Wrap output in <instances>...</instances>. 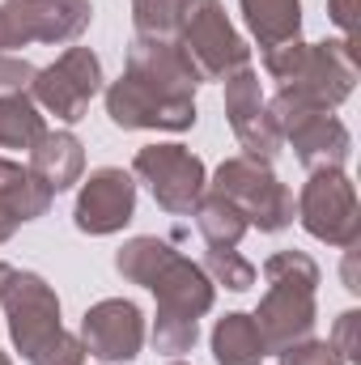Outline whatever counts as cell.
<instances>
[{
    "mask_svg": "<svg viewBox=\"0 0 361 365\" xmlns=\"http://www.w3.org/2000/svg\"><path fill=\"white\" fill-rule=\"evenodd\" d=\"M115 272L128 284H145L158 297L162 319H195L200 323L217 297L208 272L200 264H191L187 255H179L166 238H153V234L128 238L115 251Z\"/></svg>",
    "mask_w": 361,
    "mask_h": 365,
    "instance_id": "6da1fadb",
    "label": "cell"
},
{
    "mask_svg": "<svg viewBox=\"0 0 361 365\" xmlns=\"http://www.w3.org/2000/svg\"><path fill=\"white\" fill-rule=\"evenodd\" d=\"M268 293L260 297V310L251 314L264 349L280 353L298 340H310L319 306H315V289H319V264L306 251H276L264 264Z\"/></svg>",
    "mask_w": 361,
    "mask_h": 365,
    "instance_id": "7a4b0ae2",
    "label": "cell"
},
{
    "mask_svg": "<svg viewBox=\"0 0 361 365\" xmlns=\"http://www.w3.org/2000/svg\"><path fill=\"white\" fill-rule=\"evenodd\" d=\"M264 68L280 90H293L327 110H336L357 86V56L353 43L327 38V43H280L264 51Z\"/></svg>",
    "mask_w": 361,
    "mask_h": 365,
    "instance_id": "3957f363",
    "label": "cell"
},
{
    "mask_svg": "<svg viewBox=\"0 0 361 365\" xmlns=\"http://www.w3.org/2000/svg\"><path fill=\"white\" fill-rule=\"evenodd\" d=\"M268 115L280 140L293 145V153L306 170H345V162L353 153V136L327 106L293 90H276L268 98Z\"/></svg>",
    "mask_w": 361,
    "mask_h": 365,
    "instance_id": "277c9868",
    "label": "cell"
},
{
    "mask_svg": "<svg viewBox=\"0 0 361 365\" xmlns=\"http://www.w3.org/2000/svg\"><path fill=\"white\" fill-rule=\"evenodd\" d=\"M175 47L191 64L195 81H225L230 73L251 68V47L234 30L221 0H191L187 4V17L179 26Z\"/></svg>",
    "mask_w": 361,
    "mask_h": 365,
    "instance_id": "5b68a950",
    "label": "cell"
},
{
    "mask_svg": "<svg viewBox=\"0 0 361 365\" xmlns=\"http://www.w3.org/2000/svg\"><path fill=\"white\" fill-rule=\"evenodd\" d=\"M213 191L225 195L243 217L247 225H255L260 234H280L293 225V191L272 175V166L264 162H251V158H225L213 175Z\"/></svg>",
    "mask_w": 361,
    "mask_h": 365,
    "instance_id": "8992f818",
    "label": "cell"
},
{
    "mask_svg": "<svg viewBox=\"0 0 361 365\" xmlns=\"http://www.w3.org/2000/svg\"><path fill=\"white\" fill-rule=\"evenodd\" d=\"M298 221L310 238L345 251L357 247L361 238V208H357V187L345 170H310L306 187L298 191Z\"/></svg>",
    "mask_w": 361,
    "mask_h": 365,
    "instance_id": "52a82bcc",
    "label": "cell"
},
{
    "mask_svg": "<svg viewBox=\"0 0 361 365\" xmlns=\"http://www.w3.org/2000/svg\"><path fill=\"white\" fill-rule=\"evenodd\" d=\"M0 306H4V319H9V336H13V344L26 361H39L64 336L60 297L39 272L13 268L4 293H0Z\"/></svg>",
    "mask_w": 361,
    "mask_h": 365,
    "instance_id": "ba28073f",
    "label": "cell"
},
{
    "mask_svg": "<svg viewBox=\"0 0 361 365\" xmlns=\"http://www.w3.org/2000/svg\"><path fill=\"white\" fill-rule=\"evenodd\" d=\"M98 90H102V60L90 47H68L56 64L34 73L30 98L39 110L56 115L60 123H81Z\"/></svg>",
    "mask_w": 361,
    "mask_h": 365,
    "instance_id": "9c48e42d",
    "label": "cell"
},
{
    "mask_svg": "<svg viewBox=\"0 0 361 365\" xmlns=\"http://www.w3.org/2000/svg\"><path fill=\"white\" fill-rule=\"evenodd\" d=\"M106 115L123 132H187L195 123V98L166 93L123 73L106 86Z\"/></svg>",
    "mask_w": 361,
    "mask_h": 365,
    "instance_id": "30bf717a",
    "label": "cell"
},
{
    "mask_svg": "<svg viewBox=\"0 0 361 365\" xmlns=\"http://www.w3.org/2000/svg\"><path fill=\"white\" fill-rule=\"evenodd\" d=\"M132 170H136L141 182H149L158 208H166L171 217H191V208L200 204V195L208 187L204 162L183 145H145V149H136Z\"/></svg>",
    "mask_w": 361,
    "mask_h": 365,
    "instance_id": "8fae6325",
    "label": "cell"
},
{
    "mask_svg": "<svg viewBox=\"0 0 361 365\" xmlns=\"http://www.w3.org/2000/svg\"><path fill=\"white\" fill-rule=\"evenodd\" d=\"M93 21L90 0H4L0 26L4 43L30 47V43H77Z\"/></svg>",
    "mask_w": 361,
    "mask_h": 365,
    "instance_id": "7c38bea8",
    "label": "cell"
},
{
    "mask_svg": "<svg viewBox=\"0 0 361 365\" xmlns=\"http://www.w3.org/2000/svg\"><path fill=\"white\" fill-rule=\"evenodd\" d=\"M81 344L98 361H136L145 349V314L128 297H102L81 314Z\"/></svg>",
    "mask_w": 361,
    "mask_h": 365,
    "instance_id": "4fadbf2b",
    "label": "cell"
},
{
    "mask_svg": "<svg viewBox=\"0 0 361 365\" xmlns=\"http://www.w3.org/2000/svg\"><path fill=\"white\" fill-rule=\"evenodd\" d=\"M225 119L243 145V158L272 166V158L280 153V132L268 115V98L260 90V77L251 68H238L225 77Z\"/></svg>",
    "mask_w": 361,
    "mask_h": 365,
    "instance_id": "5bb4252c",
    "label": "cell"
},
{
    "mask_svg": "<svg viewBox=\"0 0 361 365\" xmlns=\"http://www.w3.org/2000/svg\"><path fill=\"white\" fill-rule=\"evenodd\" d=\"M136 212V182L119 166H98L90 179L81 182L77 204H73V225L90 238L119 234Z\"/></svg>",
    "mask_w": 361,
    "mask_h": 365,
    "instance_id": "9a60e30c",
    "label": "cell"
},
{
    "mask_svg": "<svg viewBox=\"0 0 361 365\" xmlns=\"http://www.w3.org/2000/svg\"><path fill=\"white\" fill-rule=\"evenodd\" d=\"M123 73H132V77H141V81H149L166 93H179V98H195V86H200L179 47L158 43V38H132Z\"/></svg>",
    "mask_w": 361,
    "mask_h": 365,
    "instance_id": "2e32d148",
    "label": "cell"
},
{
    "mask_svg": "<svg viewBox=\"0 0 361 365\" xmlns=\"http://www.w3.org/2000/svg\"><path fill=\"white\" fill-rule=\"evenodd\" d=\"M30 170L60 195L73 182H81V175H86V149H81V140L73 132H43L39 145L30 149Z\"/></svg>",
    "mask_w": 361,
    "mask_h": 365,
    "instance_id": "e0dca14e",
    "label": "cell"
},
{
    "mask_svg": "<svg viewBox=\"0 0 361 365\" xmlns=\"http://www.w3.org/2000/svg\"><path fill=\"white\" fill-rule=\"evenodd\" d=\"M51 200H56V191L39 179L30 166H17V162L0 158V208H4L17 225L47 217Z\"/></svg>",
    "mask_w": 361,
    "mask_h": 365,
    "instance_id": "ac0fdd59",
    "label": "cell"
},
{
    "mask_svg": "<svg viewBox=\"0 0 361 365\" xmlns=\"http://www.w3.org/2000/svg\"><path fill=\"white\" fill-rule=\"evenodd\" d=\"M251 38L268 51L302 34V0H238Z\"/></svg>",
    "mask_w": 361,
    "mask_h": 365,
    "instance_id": "d6986e66",
    "label": "cell"
},
{
    "mask_svg": "<svg viewBox=\"0 0 361 365\" xmlns=\"http://www.w3.org/2000/svg\"><path fill=\"white\" fill-rule=\"evenodd\" d=\"M264 357H268V349H264V336L251 314L234 310L213 323V361L217 365H260Z\"/></svg>",
    "mask_w": 361,
    "mask_h": 365,
    "instance_id": "ffe728a7",
    "label": "cell"
},
{
    "mask_svg": "<svg viewBox=\"0 0 361 365\" xmlns=\"http://www.w3.org/2000/svg\"><path fill=\"white\" fill-rule=\"evenodd\" d=\"M191 217H195V230H200L204 247H238L243 234L251 230L247 217H243L225 195H217V191H204L200 204L191 208Z\"/></svg>",
    "mask_w": 361,
    "mask_h": 365,
    "instance_id": "44dd1931",
    "label": "cell"
},
{
    "mask_svg": "<svg viewBox=\"0 0 361 365\" xmlns=\"http://www.w3.org/2000/svg\"><path fill=\"white\" fill-rule=\"evenodd\" d=\"M43 132H47V119L30 93L0 98V149H26L30 153Z\"/></svg>",
    "mask_w": 361,
    "mask_h": 365,
    "instance_id": "7402d4cb",
    "label": "cell"
},
{
    "mask_svg": "<svg viewBox=\"0 0 361 365\" xmlns=\"http://www.w3.org/2000/svg\"><path fill=\"white\" fill-rule=\"evenodd\" d=\"M187 4L191 0H132V30H136V38L175 43L183 17H187Z\"/></svg>",
    "mask_w": 361,
    "mask_h": 365,
    "instance_id": "603a6c76",
    "label": "cell"
},
{
    "mask_svg": "<svg viewBox=\"0 0 361 365\" xmlns=\"http://www.w3.org/2000/svg\"><path fill=\"white\" fill-rule=\"evenodd\" d=\"M213 284H225L234 293H247L255 284V264H247L238 255V247H208L204 251V264H200Z\"/></svg>",
    "mask_w": 361,
    "mask_h": 365,
    "instance_id": "cb8c5ba5",
    "label": "cell"
},
{
    "mask_svg": "<svg viewBox=\"0 0 361 365\" xmlns=\"http://www.w3.org/2000/svg\"><path fill=\"white\" fill-rule=\"evenodd\" d=\"M200 340V323L195 319H162L153 314V349L166 353V357H183L191 353Z\"/></svg>",
    "mask_w": 361,
    "mask_h": 365,
    "instance_id": "d4e9b609",
    "label": "cell"
},
{
    "mask_svg": "<svg viewBox=\"0 0 361 365\" xmlns=\"http://www.w3.org/2000/svg\"><path fill=\"white\" fill-rule=\"evenodd\" d=\"M276 361L280 365H349L336 349H332V340H298V344L280 349Z\"/></svg>",
    "mask_w": 361,
    "mask_h": 365,
    "instance_id": "484cf974",
    "label": "cell"
},
{
    "mask_svg": "<svg viewBox=\"0 0 361 365\" xmlns=\"http://www.w3.org/2000/svg\"><path fill=\"white\" fill-rule=\"evenodd\" d=\"M34 64L21 60V56H0V98H13V93H30L34 86Z\"/></svg>",
    "mask_w": 361,
    "mask_h": 365,
    "instance_id": "4316f807",
    "label": "cell"
},
{
    "mask_svg": "<svg viewBox=\"0 0 361 365\" xmlns=\"http://www.w3.org/2000/svg\"><path fill=\"white\" fill-rule=\"evenodd\" d=\"M332 349L345 357V361H361V314L357 310H345L332 327Z\"/></svg>",
    "mask_w": 361,
    "mask_h": 365,
    "instance_id": "83f0119b",
    "label": "cell"
},
{
    "mask_svg": "<svg viewBox=\"0 0 361 365\" xmlns=\"http://www.w3.org/2000/svg\"><path fill=\"white\" fill-rule=\"evenodd\" d=\"M327 17L345 30V43H353V34H357V0H327Z\"/></svg>",
    "mask_w": 361,
    "mask_h": 365,
    "instance_id": "f1b7e54d",
    "label": "cell"
},
{
    "mask_svg": "<svg viewBox=\"0 0 361 365\" xmlns=\"http://www.w3.org/2000/svg\"><path fill=\"white\" fill-rule=\"evenodd\" d=\"M13 230H17V221H13V217H9V212L0 208V247H4L9 238H13Z\"/></svg>",
    "mask_w": 361,
    "mask_h": 365,
    "instance_id": "f546056e",
    "label": "cell"
},
{
    "mask_svg": "<svg viewBox=\"0 0 361 365\" xmlns=\"http://www.w3.org/2000/svg\"><path fill=\"white\" fill-rule=\"evenodd\" d=\"M9 276H13V268H9V264H0V293H4V284H9Z\"/></svg>",
    "mask_w": 361,
    "mask_h": 365,
    "instance_id": "4dcf8cb0",
    "label": "cell"
},
{
    "mask_svg": "<svg viewBox=\"0 0 361 365\" xmlns=\"http://www.w3.org/2000/svg\"><path fill=\"white\" fill-rule=\"evenodd\" d=\"M0 56H9V43H4V26H0Z\"/></svg>",
    "mask_w": 361,
    "mask_h": 365,
    "instance_id": "1f68e13d",
    "label": "cell"
},
{
    "mask_svg": "<svg viewBox=\"0 0 361 365\" xmlns=\"http://www.w3.org/2000/svg\"><path fill=\"white\" fill-rule=\"evenodd\" d=\"M0 365H13V361H9V357H4V353H0Z\"/></svg>",
    "mask_w": 361,
    "mask_h": 365,
    "instance_id": "d6a6232c",
    "label": "cell"
},
{
    "mask_svg": "<svg viewBox=\"0 0 361 365\" xmlns=\"http://www.w3.org/2000/svg\"><path fill=\"white\" fill-rule=\"evenodd\" d=\"M171 365H187V361H179V357H175V361H171Z\"/></svg>",
    "mask_w": 361,
    "mask_h": 365,
    "instance_id": "836d02e7",
    "label": "cell"
}]
</instances>
